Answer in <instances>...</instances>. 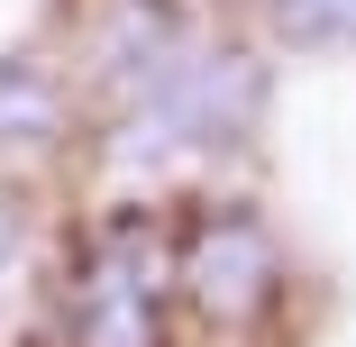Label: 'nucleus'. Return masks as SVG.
Wrapping results in <instances>:
<instances>
[{
    "mask_svg": "<svg viewBox=\"0 0 356 347\" xmlns=\"http://www.w3.org/2000/svg\"><path fill=\"white\" fill-rule=\"evenodd\" d=\"M192 46H201V10L192 0H101L83 64H92V92L110 110H128L137 92H156Z\"/></svg>",
    "mask_w": 356,
    "mask_h": 347,
    "instance_id": "nucleus-4",
    "label": "nucleus"
},
{
    "mask_svg": "<svg viewBox=\"0 0 356 347\" xmlns=\"http://www.w3.org/2000/svg\"><path fill=\"white\" fill-rule=\"evenodd\" d=\"M19 265H28V201H19L10 183H0V302H10Z\"/></svg>",
    "mask_w": 356,
    "mask_h": 347,
    "instance_id": "nucleus-7",
    "label": "nucleus"
},
{
    "mask_svg": "<svg viewBox=\"0 0 356 347\" xmlns=\"http://www.w3.org/2000/svg\"><path fill=\"white\" fill-rule=\"evenodd\" d=\"M174 229L110 211L74 265V347H174Z\"/></svg>",
    "mask_w": 356,
    "mask_h": 347,
    "instance_id": "nucleus-2",
    "label": "nucleus"
},
{
    "mask_svg": "<svg viewBox=\"0 0 356 347\" xmlns=\"http://www.w3.org/2000/svg\"><path fill=\"white\" fill-rule=\"evenodd\" d=\"M265 28L293 55H356V0H265Z\"/></svg>",
    "mask_w": 356,
    "mask_h": 347,
    "instance_id": "nucleus-6",
    "label": "nucleus"
},
{
    "mask_svg": "<svg viewBox=\"0 0 356 347\" xmlns=\"http://www.w3.org/2000/svg\"><path fill=\"white\" fill-rule=\"evenodd\" d=\"M256 119H265V55L229 46V37H201L156 92L110 110L101 156L128 165V174H192V165L238 156L256 137Z\"/></svg>",
    "mask_w": 356,
    "mask_h": 347,
    "instance_id": "nucleus-1",
    "label": "nucleus"
},
{
    "mask_svg": "<svg viewBox=\"0 0 356 347\" xmlns=\"http://www.w3.org/2000/svg\"><path fill=\"white\" fill-rule=\"evenodd\" d=\"M74 83L46 55H0V165H37L74 137Z\"/></svg>",
    "mask_w": 356,
    "mask_h": 347,
    "instance_id": "nucleus-5",
    "label": "nucleus"
},
{
    "mask_svg": "<svg viewBox=\"0 0 356 347\" xmlns=\"http://www.w3.org/2000/svg\"><path fill=\"white\" fill-rule=\"evenodd\" d=\"M174 302L201 329H265L283 302V238L265 229V211L247 201H201V211L174 229Z\"/></svg>",
    "mask_w": 356,
    "mask_h": 347,
    "instance_id": "nucleus-3",
    "label": "nucleus"
}]
</instances>
